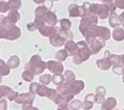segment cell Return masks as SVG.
<instances>
[{
	"instance_id": "1",
	"label": "cell",
	"mask_w": 124,
	"mask_h": 110,
	"mask_svg": "<svg viewBox=\"0 0 124 110\" xmlns=\"http://www.w3.org/2000/svg\"><path fill=\"white\" fill-rule=\"evenodd\" d=\"M0 92H1L2 96H5V97H8V99L9 100V101H14L15 98L17 97L16 92H14L11 88L6 87V86H0Z\"/></svg>"
},
{
	"instance_id": "2",
	"label": "cell",
	"mask_w": 124,
	"mask_h": 110,
	"mask_svg": "<svg viewBox=\"0 0 124 110\" xmlns=\"http://www.w3.org/2000/svg\"><path fill=\"white\" fill-rule=\"evenodd\" d=\"M6 19L8 20V22H11V23L13 24V23L17 22V21H18V20L20 19V16H19V14L17 13L16 11H12V12H9L8 16L6 17Z\"/></svg>"
},
{
	"instance_id": "3",
	"label": "cell",
	"mask_w": 124,
	"mask_h": 110,
	"mask_svg": "<svg viewBox=\"0 0 124 110\" xmlns=\"http://www.w3.org/2000/svg\"><path fill=\"white\" fill-rule=\"evenodd\" d=\"M8 74H9V67L6 66L4 61L0 59V75L4 76V75H8Z\"/></svg>"
},
{
	"instance_id": "4",
	"label": "cell",
	"mask_w": 124,
	"mask_h": 110,
	"mask_svg": "<svg viewBox=\"0 0 124 110\" xmlns=\"http://www.w3.org/2000/svg\"><path fill=\"white\" fill-rule=\"evenodd\" d=\"M21 5V0H9L8 2V9H18Z\"/></svg>"
},
{
	"instance_id": "5",
	"label": "cell",
	"mask_w": 124,
	"mask_h": 110,
	"mask_svg": "<svg viewBox=\"0 0 124 110\" xmlns=\"http://www.w3.org/2000/svg\"><path fill=\"white\" fill-rule=\"evenodd\" d=\"M20 61H19V58L18 56H12L9 58V60L8 61V66L9 68H17L19 66Z\"/></svg>"
},
{
	"instance_id": "6",
	"label": "cell",
	"mask_w": 124,
	"mask_h": 110,
	"mask_svg": "<svg viewBox=\"0 0 124 110\" xmlns=\"http://www.w3.org/2000/svg\"><path fill=\"white\" fill-rule=\"evenodd\" d=\"M48 66H49L48 68H49L52 72H56V71L62 72V71H63V67H62L60 63H55V62H53V61L48 62Z\"/></svg>"
},
{
	"instance_id": "7",
	"label": "cell",
	"mask_w": 124,
	"mask_h": 110,
	"mask_svg": "<svg viewBox=\"0 0 124 110\" xmlns=\"http://www.w3.org/2000/svg\"><path fill=\"white\" fill-rule=\"evenodd\" d=\"M78 6L75 5V4H72L70 5V7H69V13H70V15L72 17H76L78 16Z\"/></svg>"
},
{
	"instance_id": "8",
	"label": "cell",
	"mask_w": 124,
	"mask_h": 110,
	"mask_svg": "<svg viewBox=\"0 0 124 110\" xmlns=\"http://www.w3.org/2000/svg\"><path fill=\"white\" fill-rule=\"evenodd\" d=\"M8 11V3L4 1H0V13H5Z\"/></svg>"
},
{
	"instance_id": "9",
	"label": "cell",
	"mask_w": 124,
	"mask_h": 110,
	"mask_svg": "<svg viewBox=\"0 0 124 110\" xmlns=\"http://www.w3.org/2000/svg\"><path fill=\"white\" fill-rule=\"evenodd\" d=\"M25 80H27V81H30V80H32V78H33V75L31 74V73H23V76H22Z\"/></svg>"
},
{
	"instance_id": "10",
	"label": "cell",
	"mask_w": 124,
	"mask_h": 110,
	"mask_svg": "<svg viewBox=\"0 0 124 110\" xmlns=\"http://www.w3.org/2000/svg\"><path fill=\"white\" fill-rule=\"evenodd\" d=\"M53 81H54V83H55L56 85L57 84H60L62 81H63V77L61 76V75H57V76H54L53 77Z\"/></svg>"
},
{
	"instance_id": "11",
	"label": "cell",
	"mask_w": 124,
	"mask_h": 110,
	"mask_svg": "<svg viewBox=\"0 0 124 110\" xmlns=\"http://www.w3.org/2000/svg\"><path fill=\"white\" fill-rule=\"evenodd\" d=\"M66 56H67V54L65 53V51H61V52L56 55V58H58V59H61V60H64L65 58H66Z\"/></svg>"
},
{
	"instance_id": "12",
	"label": "cell",
	"mask_w": 124,
	"mask_h": 110,
	"mask_svg": "<svg viewBox=\"0 0 124 110\" xmlns=\"http://www.w3.org/2000/svg\"><path fill=\"white\" fill-rule=\"evenodd\" d=\"M61 23H62V26H63V28L68 29L69 27H70V22H69L68 20H62Z\"/></svg>"
},
{
	"instance_id": "13",
	"label": "cell",
	"mask_w": 124,
	"mask_h": 110,
	"mask_svg": "<svg viewBox=\"0 0 124 110\" xmlns=\"http://www.w3.org/2000/svg\"><path fill=\"white\" fill-rule=\"evenodd\" d=\"M0 110H6V101L0 100Z\"/></svg>"
},
{
	"instance_id": "14",
	"label": "cell",
	"mask_w": 124,
	"mask_h": 110,
	"mask_svg": "<svg viewBox=\"0 0 124 110\" xmlns=\"http://www.w3.org/2000/svg\"><path fill=\"white\" fill-rule=\"evenodd\" d=\"M41 81H42L43 83H48V82L50 81V77L48 76V75H45V76L41 77Z\"/></svg>"
},
{
	"instance_id": "15",
	"label": "cell",
	"mask_w": 124,
	"mask_h": 110,
	"mask_svg": "<svg viewBox=\"0 0 124 110\" xmlns=\"http://www.w3.org/2000/svg\"><path fill=\"white\" fill-rule=\"evenodd\" d=\"M79 105H80V103H79V102H76V103H75V104L73 103V104H72V106H71V107L73 108V109H77V107H78Z\"/></svg>"
},
{
	"instance_id": "16",
	"label": "cell",
	"mask_w": 124,
	"mask_h": 110,
	"mask_svg": "<svg viewBox=\"0 0 124 110\" xmlns=\"http://www.w3.org/2000/svg\"><path fill=\"white\" fill-rule=\"evenodd\" d=\"M34 2H37V3H41V2H44L45 0H33Z\"/></svg>"
},
{
	"instance_id": "17",
	"label": "cell",
	"mask_w": 124,
	"mask_h": 110,
	"mask_svg": "<svg viewBox=\"0 0 124 110\" xmlns=\"http://www.w3.org/2000/svg\"><path fill=\"white\" fill-rule=\"evenodd\" d=\"M1 23H2V18L0 17V25H1Z\"/></svg>"
},
{
	"instance_id": "18",
	"label": "cell",
	"mask_w": 124,
	"mask_h": 110,
	"mask_svg": "<svg viewBox=\"0 0 124 110\" xmlns=\"http://www.w3.org/2000/svg\"><path fill=\"white\" fill-rule=\"evenodd\" d=\"M2 97H3V96L1 95V92H0V100H1V98H2Z\"/></svg>"
},
{
	"instance_id": "19",
	"label": "cell",
	"mask_w": 124,
	"mask_h": 110,
	"mask_svg": "<svg viewBox=\"0 0 124 110\" xmlns=\"http://www.w3.org/2000/svg\"><path fill=\"white\" fill-rule=\"evenodd\" d=\"M0 82H1V75H0Z\"/></svg>"
}]
</instances>
